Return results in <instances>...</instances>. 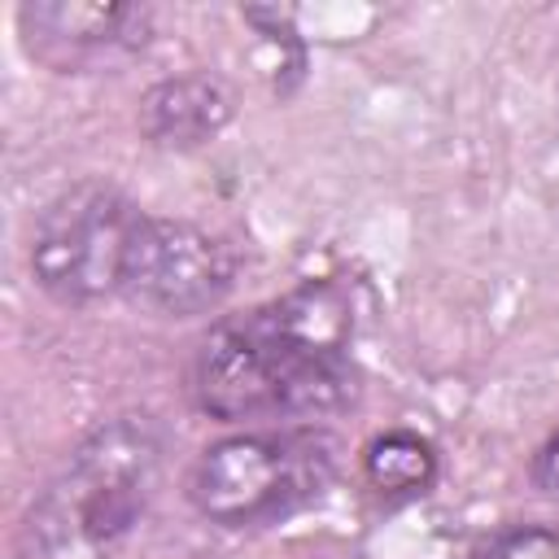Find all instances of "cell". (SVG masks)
<instances>
[{
  "label": "cell",
  "mask_w": 559,
  "mask_h": 559,
  "mask_svg": "<svg viewBox=\"0 0 559 559\" xmlns=\"http://www.w3.org/2000/svg\"><path fill=\"white\" fill-rule=\"evenodd\" d=\"M354 288L306 280L275 301L218 319L192 354V402L218 424L314 419L354 397Z\"/></svg>",
  "instance_id": "obj_1"
},
{
  "label": "cell",
  "mask_w": 559,
  "mask_h": 559,
  "mask_svg": "<svg viewBox=\"0 0 559 559\" xmlns=\"http://www.w3.org/2000/svg\"><path fill=\"white\" fill-rule=\"evenodd\" d=\"M166 463V428L148 411L96 424L26 502L17 559H114L144 520Z\"/></svg>",
  "instance_id": "obj_2"
},
{
  "label": "cell",
  "mask_w": 559,
  "mask_h": 559,
  "mask_svg": "<svg viewBox=\"0 0 559 559\" xmlns=\"http://www.w3.org/2000/svg\"><path fill=\"white\" fill-rule=\"evenodd\" d=\"M336 441L319 428L231 432L188 472V502L218 528H262L323 498L336 480Z\"/></svg>",
  "instance_id": "obj_3"
},
{
  "label": "cell",
  "mask_w": 559,
  "mask_h": 559,
  "mask_svg": "<svg viewBox=\"0 0 559 559\" xmlns=\"http://www.w3.org/2000/svg\"><path fill=\"white\" fill-rule=\"evenodd\" d=\"M144 210L114 183L83 179L61 188L35 218L31 275L61 306L122 297V280L144 227Z\"/></svg>",
  "instance_id": "obj_4"
},
{
  "label": "cell",
  "mask_w": 559,
  "mask_h": 559,
  "mask_svg": "<svg viewBox=\"0 0 559 559\" xmlns=\"http://www.w3.org/2000/svg\"><path fill=\"white\" fill-rule=\"evenodd\" d=\"M236 288V249L188 218H144L122 301L157 319L210 314Z\"/></svg>",
  "instance_id": "obj_5"
},
{
  "label": "cell",
  "mask_w": 559,
  "mask_h": 559,
  "mask_svg": "<svg viewBox=\"0 0 559 559\" xmlns=\"http://www.w3.org/2000/svg\"><path fill=\"white\" fill-rule=\"evenodd\" d=\"M153 35V13L140 4L92 0H26L17 4V39L31 61L57 74H87L135 57Z\"/></svg>",
  "instance_id": "obj_6"
},
{
  "label": "cell",
  "mask_w": 559,
  "mask_h": 559,
  "mask_svg": "<svg viewBox=\"0 0 559 559\" xmlns=\"http://www.w3.org/2000/svg\"><path fill=\"white\" fill-rule=\"evenodd\" d=\"M236 114V92L210 74V70H188L153 83L140 96V135L153 148L166 153H188L210 144Z\"/></svg>",
  "instance_id": "obj_7"
},
{
  "label": "cell",
  "mask_w": 559,
  "mask_h": 559,
  "mask_svg": "<svg viewBox=\"0 0 559 559\" xmlns=\"http://www.w3.org/2000/svg\"><path fill=\"white\" fill-rule=\"evenodd\" d=\"M362 472L376 493L415 498V493L432 489V480H437V450L419 432L393 428L362 450Z\"/></svg>",
  "instance_id": "obj_8"
},
{
  "label": "cell",
  "mask_w": 559,
  "mask_h": 559,
  "mask_svg": "<svg viewBox=\"0 0 559 559\" xmlns=\"http://www.w3.org/2000/svg\"><path fill=\"white\" fill-rule=\"evenodd\" d=\"M489 559H559V528L546 524H515L493 537Z\"/></svg>",
  "instance_id": "obj_9"
},
{
  "label": "cell",
  "mask_w": 559,
  "mask_h": 559,
  "mask_svg": "<svg viewBox=\"0 0 559 559\" xmlns=\"http://www.w3.org/2000/svg\"><path fill=\"white\" fill-rule=\"evenodd\" d=\"M533 485L542 489V493H550V498H559V428L550 432V441L537 450V459H533Z\"/></svg>",
  "instance_id": "obj_10"
}]
</instances>
